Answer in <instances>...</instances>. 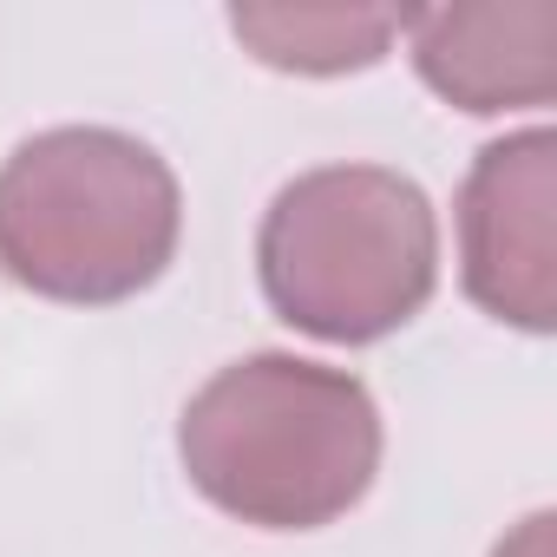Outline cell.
Wrapping results in <instances>:
<instances>
[{
    "label": "cell",
    "mask_w": 557,
    "mask_h": 557,
    "mask_svg": "<svg viewBox=\"0 0 557 557\" xmlns=\"http://www.w3.org/2000/svg\"><path fill=\"white\" fill-rule=\"evenodd\" d=\"M177 459L216 511L262 531H315L368 498L381 407L348 368L249 355L190 394Z\"/></svg>",
    "instance_id": "cell-1"
},
{
    "label": "cell",
    "mask_w": 557,
    "mask_h": 557,
    "mask_svg": "<svg viewBox=\"0 0 557 557\" xmlns=\"http://www.w3.org/2000/svg\"><path fill=\"white\" fill-rule=\"evenodd\" d=\"M177 230V177L132 132L53 125L0 164V269L47 302L106 309L151 289Z\"/></svg>",
    "instance_id": "cell-2"
},
{
    "label": "cell",
    "mask_w": 557,
    "mask_h": 557,
    "mask_svg": "<svg viewBox=\"0 0 557 557\" xmlns=\"http://www.w3.org/2000/svg\"><path fill=\"white\" fill-rule=\"evenodd\" d=\"M262 296L315 342H381L440 283V216L387 164H322L275 190L256 236Z\"/></svg>",
    "instance_id": "cell-3"
},
{
    "label": "cell",
    "mask_w": 557,
    "mask_h": 557,
    "mask_svg": "<svg viewBox=\"0 0 557 557\" xmlns=\"http://www.w3.org/2000/svg\"><path fill=\"white\" fill-rule=\"evenodd\" d=\"M466 296L524 335L557 322V138L550 125L492 138L459 184Z\"/></svg>",
    "instance_id": "cell-4"
},
{
    "label": "cell",
    "mask_w": 557,
    "mask_h": 557,
    "mask_svg": "<svg viewBox=\"0 0 557 557\" xmlns=\"http://www.w3.org/2000/svg\"><path fill=\"white\" fill-rule=\"evenodd\" d=\"M400 34L420 79L459 112L550 106L557 92V8L550 0H492V8H407Z\"/></svg>",
    "instance_id": "cell-5"
},
{
    "label": "cell",
    "mask_w": 557,
    "mask_h": 557,
    "mask_svg": "<svg viewBox=\"0 0 557 557\" xmlns=\"http://www.w3.org/2000/svg\"><path fill=\"white\" fill-rule=\"evenodd\" d=\"M230 34L275 73H361L387 60L400 8H230Z\"/></svg>",
    "instance_id": "cell-6"
},
{
    "label": "cell",
    "mask_w": 557,
    "mask_h": 557,
    "mask_svg": "<svg viewBox=\"0 0 557 557\" xmlns=\"http://www.w3.org/2000/svg\"><path fill=\"white\" fill-rule=\"evenodd\" d=\"M492 557H550V511H531Z\"/></svg>",
    "instance_id": "cell-7"
}]
</instances>
